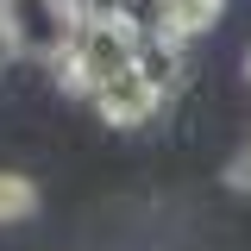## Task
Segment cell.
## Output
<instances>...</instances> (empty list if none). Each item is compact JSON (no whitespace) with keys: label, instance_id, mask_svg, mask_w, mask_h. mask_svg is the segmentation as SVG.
Masks as SVG:
<instances>
[{"label":"cell","instance_id":"6da1fadb","mask_svg":"<svg viewBox=\"0 0 251 251\" xmlns=\"http://www.w3.org/2000/svg\"><path fill=\"white\" fill-rule=\"evenodd\" d=\"M138 44H145V38H132V31H120V25L82 19L75 44H69V50L50 63V75H57V88H69V94H82V100H94L107 82H120V75H132V69H138Z\"/></svg>","mask_w":251,"mask_h":251},{"label":"cell","instance_id":"7a4b0ae2","mask_svg":"<svg viewBox=\"0 0 251 251\" xmlns=\"http://www.w3.org/2000/svg\"><path fill=\"white\" fill-rule=\"evenodd\" d=\"M0 19L19 38V57H44V63H57L82 31L75 0H0Z\"/></svg>","mask_w":251,"mask_h":251},{"label":"cell","instance_id":"3957f363","mask_svg":"<svg viewBox=\"0 0 251 251\" xmlns=\"http://www.w3.org/2000/svg\"><path fill=\"white\" fill-rule=\"evenodd\" d=\"M88 107H94V113H100L107 126H145V120H157L163 94H157L151 82H145V75L132 69V75H120V82H107V88L94 94Z\"/></svg>","mask_w":251,"mask_h":251},{"label":"cell","instance_id":"277c9868","mask_svg":"<svg viewBox=\"0 0 251 251\" xmlns=\"http://www.w3.org/2000/svg\"><path fill=\"white\" fill-rule=\"evenodd\" d=\"M82 19H100V25H120L132 38H163V19H170V0H75Z\"/></svg>","mask_w":251,"mask_h":251},{"label":"cell","instance_id":"5b68a950","mask_svg":"<svg viewBox=\"0 0 251 251\" xmlns=\"http://www.w3.org/2000/svg\"><path fill=\"white\" fill-rule=\"evenodd\" d=\"M138 75H145L157 94H170L182 82V44H176V38H145V44H138Z\"/></svg>","mask_w":251,"mask_h":251},{"label":"cell","instance_id":"8992f818","mask_svg":"<svg viewBox=\"0 0 251 251\" xmlns=\"http://www.w3.org/2000/svg\"><path fill=\"white\" fill-rule=\"evenodd\" d=\"M220 13H226V0H170V19H163V38H201V31L220 25Z\"/></svg>","mask_w":251,"mask_h":251},{"label":"cell","instance_id":"52a82bcc","mask_svg":"<svg viewBox=\"0 0 251 251\" xmlns=\"http://www.w3.org/2000/svg\"><path fill=\"white\" fill-rule=\"evenodd\" d=\"M38 214V182L19 170H0V226H19Z\"/></svg>","mask_w":251,"mask_h":251},{"label":"cell","instance_id":"ba28073f","mask_svg":"<svg viewBox=\"0 0 251 251\" xmlns=\"http://www.w3.org/2000/svg\"><path fill=\"white\" fill-rule=\"evenodd\" d=\"M226 188H239V195H251V138L232 151V163H226Z\"/></svg>","mask_w":251,"mask_h":251},{"label":"cell","instance_id":"9c48e42d","mask_svg":"<svg viewBox=\"0 0 251 251\" xmlns=\"http://www.w3.org/2000/svg\"><path fill=\"white\" fill-rule=\"evenodd\" d=\"M19 57V38H13V25H6V19H0V69H6V63Z\"/></svg>","mask_w":251,"mask_h":251}]
</instances>
